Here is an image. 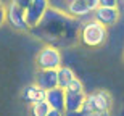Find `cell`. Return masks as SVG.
Wrapping results in <instances>:
<instances>
[{
	"mask_svg": "<svg viewBox=\"0 0 124 116\" xmlns=\"http://www.w3.org/2000/svg\"><path fill=\"white\" fill-rule=\"evenodd\" d=\"M78 29L79 23L74 19V16H71L69 13L66 15L56 8H48L39 26L32 28V31L39 36V39L56 47L74 42Z\"/></svg>",
	"mask_w": 124,
	"mask_h": 116,
	"instance_id": "cell-1",
	"label": "cell"
},
{
	"mask_svg": "<svg viewBox=\"0 0 124 116\" xmlns=\"http://www.w3.org/2000/svg\"><path fill=\"white\" fill-rule=\"evenodd\" d=\"M113 103V97L106 90H97L85 97L81 113L82 116H100L101 111H108Z\"/></svg>",
	"mask_w": 124,
	"mask_h": 116,
	"instance_id": "cell-2",
	"label": "cell"
},
{
	"mask_svg": "<svg viewBox=\"0 0 124 116\" xmlns=\"http://www.w3.org/2000/svg\"><path fill=\"white\" fill-rule=\"evenodd\" d=\"M106 36H108L106 26L97 21L95 18L92 21L84 23V26L81 28V34H79L81 42L87 47H100L106 40Z\"/></svg>",
	"mask_w": 124,
	"mask_h": 116,
	"instance_id": "cell-3",
	"label": "cell"
},
{
	"mask_svg": "<svg viewBox=\"0 0 124 116\" xmlns=\"http://www.w3.org/2000/svg\"><path fill=\"white\" fill-rule=\"evenodd\" d=\"M39 70H58L61 66V53L60 48L55 45H45L39 50V55L36 58Z\"/></svg>",
	"mask_w": 124,
	"mask_h": 116,
	"instance_id": "cell-4",
	"label": "cell"
},
{
	"mask_svg": "<svg viewBox=\"0 0 124 116\" xmlns=\"http://www.w3.org/2000/svg\"><path fill=\"white\" fill-rule=\"evenodd\" d=\"M7 21L13 29L21 31V32H26L31 29L28 21H26V10L16 5L15 2H10L7 7Z\"/></svg>",
	"mask_w": 124,
	"mask_h": 116,
	"instance_id": "cell-5",
	"label": "cell"
},
{
	"mask_svg": "<svg viewBox=\"0 0 124 116\" xmlns=\"http://www.w3.org/2000/svg\"><path fill=\"white\" fill-rule=\"evenodd\" d=\"M50 8L48 0H32L31 5L26 8V21H28L29 28H36L39 26V23L42 21L45 11Z\"/></svg>",
	"mask_w": 124,
	"mask_h": 116,
	"instance_id": "cell-6",
	"label": "cell"
},
{
	"mask_svg": "<svg viewBox=\"0 0 124 116\" xmlns=\"http://www.w3.org/2000/svg\"><path fill=\"white\" fill-rule=\"evenodd\" d=\"M36 84L40 89H45V90L58 87V71L56 70H39L36 74Z\"/></svg>",
	"mask_w": 124,
	"mask_h": 116,
	"instance_id": "cell-7",
	"label": "cell"
},
{
	"mask_svg": "<svg viewBox=\"0 0 124 116\" xmlns=\"http://www.w3.org/2000/svg\"><path fill=\"white\" fill-rule=\"evenodd\" d=\"M93 18L105 26H113L119 19V10L111 8V7H98L93 11Z\"/></svg>",
	"mask_w": 124,
	"mask_h": 116,
	"instance_id": "cell-8",
	"label": "cell"
},
{
	"mask_svg": "<svg viewBox=\"0 0 124 116\" xmlns=\"http://www.w3.org/2000/svg\"><path fill=\"white\" fill-rule=\"evenodd\" d=\"M47 102L52 108L55 110H60V111H64V102H66V89L63 87H53L50 90H47Z\"/></svg>",
	"mask_w": 124,
	"mask_h": 116,
	"instance_id": "cell-9",
	"label": "cell"
},
{
	"mask_svg": "<svg viewBox=\"0 0 124 116\" xmlns=\"http://www.w3.org/2000/svg\"><path fill=\"white\" fill-rule=\"evenodd\" d=\"M84 92H66V102H64V111H81L84 102H85Z\"/></svg>",
	"mask_w": 124,
	"mask_h": 116,
	"instance_id": "cell-10",
	"label": "cell"
},
{
	"mask_svg": "<svg viewBox=\"0 0 124 116\" xmlns=\"http://www.w3.org/2000/svg\"><path fill=\"white\" fill-rule=\"evenodd\" d=\"M45 98H47V90L40 89L36 82L24 87L23 90V100L28 103H36V102H40V100H45Z\"/></svg>",
	"mask_w": 124,
	"mask_h": 116,
	"instance_id": "cell-11",
	"label": "cell"
},
{
	"mask_svg": "<svg viewBox=\"0 0 124 116\" xmlns=\"http://www.w3.org/2000/svg\"><path fill=\"white\" fill-rule=\"evenodd\" d=\"M68 13L74 18H82L85 15L90 13V8L84 0H69L68 3Z\"/></svg>",
	"mask_w": 124,
	"mask_h": 116,
	"instance_id": "cell-12",
	"label": "cell"
},
{
	"mask_svg": "<svg viewBox=\"0 0 124 116\" xmlns=\"http://www.w3.org/2000/svg\"><path fill=\"white\" fill-rule=\"evenodd\" d=\"M58 85L63 89L68 87V84L73 81L74 77H76V74H74V71L69 68V66H63L61 65L60 68H58Z\"/></svg>",
	"mask_w": 124,
	"mask_h": 116,
	"instance_id": "cell-13",
	"label": "cell"
},
{
	"mask_svg": "<svg viewBox=\"0 0 124 116\" xmlns=\"http://www.w3.org/2000/svg\"><path fill=\"white\" fill-rule=\"evenodd\" d=\"M50 110H52V107L48 105L47 100L31 103V116H47Z\"/></svg>",
	"mask_w": 124,
	"mask_h": 116,
	"instance_id": "cell-14",
	"label": "cell"
},
{
	"mask_svg": "<svg viewBox=\"0 0 124 116\" xmlns=\"http://www.w3.org/2000/svg\"><path fill=\"white\" fill-rule=\"evenodd\" d=\"M66 92H84V85H82V81L78 77H74L71 82L68 84L66 87Z\"/></svg>",
	"mask_w": 124,
	"mask_h": 116,
	"instance_id": "cell-15",
	"label": "cell"
},
{
	"mask_svg": "<svg viewBox=\"0 0 124 116\" xmlns=\"http://www.w3.org/2000/svg\"><path fill=\"white\" fill-rule=\"evenodd\" d=\"M119 0H100V7H111V8H118Z\"/></svg>",
	"mask_w": 124,
	"mask_h": 116,
	"instance_id": "cell-16",
	"label": "cell"
},
{
	"mask_svg": "<svg viewBox=\"0 0 124 116\" xmlns=\"http://www.w3.org/2000/svg\"><path fill=\"white\" fill-rule=\"evenodd\" d=\"M11 2H15L16 5H19L21 8H24V10H26V8L29 7V5H31V2H32V0H11Z\"/></svg>",
	"mask_w": 124,
	"mask_h": 116,
	"instance_id": "cell-17",
	"label": "cell"
},
{
	"mask_svg": "<svg viewBox=\"0 0 124 116\" xmlns=\"http://www.w3.org/2000/svg\"><path fill=\"white\" fill-rule=\"evenodd\" d=\"M5 21H7V8H0V26L2 24H5Z\"/></svg>",
	"mask_w": 124,
	"mask_h": 116,
	"instance_id": "cell-18",
	"label": "cell"
},
{
	"mask_svg": "<svg viewBox=\"0 0 124 116\" xmlns=\"http://www.w3.org/2000/svg\"><path fill=\"white\" fill-rule=\"evenodd\" d=\"M47 116H64V111H60V110H55V108H52Z\"/></svg>",
	"mask_w": 124,
	"mask_h": 116,
	"instance_id": "cell-19",
	"label": "cell"
},
{
	"mask_svg": "<svg viewBox=\"0 0 124 116\" xmlns=\"http://www.w3.org/2000/svg\"><path fill=\"white\" fill-rule=\"evenodd\" d=\"M64 116H82L81 111H64Z\"/></svg>",
	"mask_w": 124,
	"mask_h": 116,
	"instance_id": "cell-20",
	"label": "cell"
},
{
	"mask_svg": "<svg viewBox=\"0 0 124 116\" xmlns=\"http://www.w3.org/2000/svg\"><path fill=\"white\" fill-rule=\"evenodd\" d=\"M0 8H3V2L2 0H0Z\"/></svg>",
	"mask_w": 124,
	"mask_h": 116,
	"instance_id": "cell-21",
	"label": "cell"
}]
</instances>
